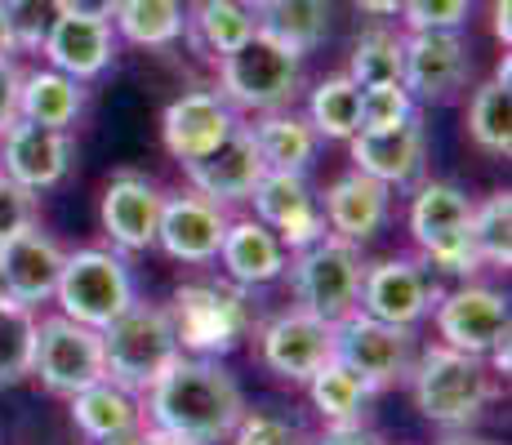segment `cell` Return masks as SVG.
<instances>
[{
    "label": "cell",
    "mask_w": 512,
    "mask_h": 445,
    "mask_svg": "<svg viewBox=\"0 0 512 445\" xmlns=\"http://www.w3.org/2000/svg\"><path fill=\"white\" fill-rule=\"evenodd\" d=\"M441 445H495V441H481V437H450V441H441Z\"/></svg>",
    "instance_id": "50"
},
{
    "label": "cell",
    "mask_w": 512,
    "mask_h": 445,
    "mask_svg": "<svg viewBox=\"0 0 512 445\" xmlns=\"http://www.w3.org/2000/svg\"><path fill=\"white\" fill-rule=\"evenodd\" d=\"M472 0H401L406 32H459L468 23Z\"/></svg>",
    "instance_id": "40"
},
{
    "label": "cell",
    "mask_w": 512,
    "mask_h": 445,
    "mask_svg": "<svg viewBox=\"0 0 512 445\" xmlns=\"http://www.w3.org/2000/svg\"><path fill=\"white\" fill-rule=\"evenodd\" d=\"M441 348H455L486 361L508 339V299L490 285H459L437 303Z\"/></svg>",
    "instance_id": "13"
},
{
    "label": "cell",
    "mask_w": 512,
    "mask_h": 445,
    "mask_svg": "<svg viewBox=\"0 0 512 445\" xmlns=\"http://www.w3.org/2000/svg\"><path fill=\"white\" fill-rule=\"evenodd\" d=\"M121 9V0H63V14H81V18H103L112 23V14Z\"/></svg>",
    "instance_id": "45"
},
{
    "label": "cell",
    "mask_w": 512,
    "mask_h": 445,
    "mask_svg": "<svg viewBox=\"0 0 512 445\" xmlns=\"http://www.w3.org/2000/svg\"><path fill=\"white\" fill-rule=\"evenodd\" d=\"M441 303V290L415 259H383L366 263L361 276V303L357 312L374 316L383 325H401V330H415L423 316H432V308Z\"/></svg>",
    "instance_id": "12"
},
{
    "label": "cell",
    "mask_w": 512,
    "mask_h": 445,
    "mask_svg": "<svg viewBox=\"0 0 512 445\" xmlns=\"http://www.w3.org/2000/svg\"><path fill=\"white\" fill-rule=\"evenodd\" d=\"M334 361H343L352 374L370 383L374 392L410 379L415 365V334L401 325H383L374 316L357 312L343 325H334Z\"/></svg>",
    "instance_id": "10"
},
{
    "label": "cell",
    "mask_w": 512,
    "mask_h": 445,
    "mask_svg": "<svg viewBox=\"0 0 512 445\" xmlns=\"http://www.w3.org/2000/svg\"><path fill=\"white\" fill-rule=\"evenodd\" d=\"M32 334H36L32 308L14 303V308L0 312V388L32 374Z\"/></svg>",
    "instance_id": "37"
},
{
    "label": "cell",
    "mask_w": 512,
    "mask_h": 445,
    "mask_svg": "<svg viewBox=\"0 0 512 445\" xmlns=\"http://www.w3.org/2000/svg\"><path fill=\"white\" fill-rule=\"evenodd\" d=\"M5 308H14V303H9V294H5V285H0V312Z\"/></svg>",
    "instance_id": "52"
},
{
    "label": "cell",
    "mask_w": 512,
    "mask_h": 445,
    "mask_svg": "<svg viewBox=\"0 0 512 445\" xmlns=\"http://www.w3.org/2000/svg\"><path fill=\"white\" fill-rule=\"evenodd\" d=\"M512 0H495V36H499V41H512Z\"/></svg>",
    "instance_id": "47"
},
{
    "label": "cell",
    "mask_w": 512,
    "mask_h": 445,
    "mask_svg": "<svg viewBox=\"0 0 512 445\" xmlns=\"http://www.w3.org/2000/svg\"><path fill=\"white\" fill-rule=\"evenodd\" d=\"M348 76L357 89L370 85H397L401 81V36L388 32V27H370V32L357 36L348 58Z\"/></svg>",
    "instance_id": "35"
},
{
    "label": "cell",
    "mask_w": 512,
    "mask_h": 445,
    "mask_svg": "<svg viewBox=\"0 0 512 445\" xmlns=\"http://www.w3.org/2000/svg\"><path fill=\"white\" fill-rule=\"evenodd\" d=\"M139 445H192V441L174 437V432H161V428H143L139 432Z\"/></svg>",
    "instance_id": "48"
},
{
    "label": "cell",
    "mask_w": 512,
    "mask_h": 445,
    "mask_svg": "<svg viewBox=\"0 0 512 445\" xmlns=\"http://www.w3.org/2000/svg\"><path fill=\"white\" fill-rule=\"evenodd\" d=\"M219 259L236 285L254 290V285L281 281L285 267H290V250L281 245V236L272 227H263L259 219H241V223H228V232H223Z\"/></svg>",
    "instance_id": "25"
},
{
    "label": "cell",
    "mask_w": 512,
    "mask_h": 445,
    "mask_svg": "<svg viewBox=\"0 0 512 445\" xmlns=\"http://www.w3.org/2000/svg\"><path fill=\"white\" fill-rule=\"evenodd\" d=\"M232 445H308L294 423L277 419V414H241L232 428Z\"/></svg>",
    "instance_id": "42"
},
{
    "label": "cell",
    "mask_w": 512,
    "mask_h": 445,
    "mask_svg": "<svg viewBox=\"0 0 512 445\" xmlns=\"http://www.w3.org/2000/svg\"><path fill=\"white\" fill-rule=\"evenodd\" d=\"M308 125L317 130V138H334L348 143L361 130V89L348 76H326L308 98Z\"/></svg>",
    "instance_id": "32"
},
{
    "label": "cell",
    "mask_w": 512,
    "mask_h": 445,
    "mask_svg": "<svg viewBox=\"0 0 512 445\" xmlns=\"http://www.w3.org/2000/svg\"><path fill=\"white\" fill-rule=\"evenodd\" d=\"M98 334H103L107 379L139 392V397L183 356L170 308H156V303H134Z\"/></svg>",
    "instance_id": "4"
},
{
    "label": "cell",
    "mask_w": 512,
    "mask_h": 445,
    "mask_svg": "<svg viewBox=\"0 0 512 445\" xmlns=\"http://www.w3.org/2000/svg\"><path fill=\"white\" fill-rule=\"evenodd\" d=\"M0 9H5L14 49H27V54H41L45 36L63 18V0H0Z\"/></svg>",
    "instance_id": "38"
},
{
    "label": "cell",
    "mask_w": 512,
    "mask_h": 445,
    "mask_svg": "<svg viewBox=\"0 0 512 445\" xmlns=\"http://www.w3.org/2000/svg\"><path fill=\"white\" fill-rule=\"evenodd\" d=\"M183 170H187V183H192L196 196H205V201H214V205H228V201H250L259 178L268 174V165H263L250 125H236L210 156L183 165Z\"/></svg>",
    "instance_id": "21"
},
{
    "label": "cell",
    "mask_w": 512,
    "mask_h": 445,
    "mask_svg": "<svg viewBox=\"0 0 512 445\" xmlns=\"http://www.w3.org/2000/svg\"><path fill=\"white\" fill-rule=\"evenodd\" d=\"M103 445H139V432H134V437H116V441H103Z\"/></svg>",
    "instance_id": "51"
},
{
    "label": "cell",
    "mask_w": 512,
    "mask_h": 445,
    "mask_svg": "<svg viewBox=\"0 0 512 445\" xmlns=\"http://www.w3.org/2000/svg\"><path fill=\"white\" fill-rule=\"evenodd\" d=\"M303 85V54L285 49L272 36L254 32L236 54L219 58V94L223 103L241 112H285Z\"/></svg>",
    "instance_id": "3"
},
{
    "label": "cell",
    "mask_w": 512,
    "mask_h": 445,
    "mask_svg": "<svg viewBox=\"0 0 512 445\" xmlns=\"http://www.w3.org/2000/svg\"><path fill=\"white\" fill-rule=\"evenodd\" d=\"M361 276H366L361 245L339 241V236H330V232L321 236V241H312L308 250H299L290 263L299 312L317 316V321H326V325H343L348 316H357Z\"/></svg>",
    "instance_id": "5"
},
{
    "label": "cell",
    "mask_w": 512,
    "mask_h": 445,
    "mask_svg": "<svg viewBox=\"0 0 512 445\" xmlns=\"http://www.w3.org/2000/svg\"><path fill=\"white\" fill-rule=\"evenodd\" d=\"M259 356L272 374L290 383H308L317 370L334 361V325L317 321L308 312H281L263 325L259 334Z\"/></svg>",
    "instance_id": "15"
},
{
    "label": "cell",
    "mask_w": 512,
    "mask_h": 445,
    "mask_svg": "<svg viewBox=\"0 0 512 445\" xmlns=\"http://www.w3.org/2000/svg\"><path fill=\"white\" fill-rule=\"evenodd\" d=\"M410 392H415V405L428 423L468 428L499 401V374L481 356L437 343L410 365Z\"/></svg>",
    "instance_id": "2"
},
{
    "label": "cell",
    "mask_w": 512,
    "mask_h": 445,
    "mask_svg": "<svg viewBox=\"0 0 512 445\" xmlns=\"http://www.w3.org/2000/svg\"><path fill=\"white\" fill-rule=\"evenodd\" d=\"M14 54V36H9V23H5V9H0V58Z\"/></svg>",
    "instance_id": "49"
},
{
    "label": "cell",
    "mask_w": 512,
    "mask_h": 445,
    "mask_svg": "<svg viewBox=\"0 0 512 445\" xmlns=\"http://www.w3.org/2000/svg\"><path fill=\"white\" fill-rule=\"evenodd\" d=\"M85 112V85L72 76L54 72V67H36L23 72V89H18V121L45 125V130H67L81 121Z\"/></svg>",
    "instance_id": "27"
},
{
    "label": "cell",
    "mask_w": 512,
    "mask_h": 445,
    "mask_svg": "<svg viewBox=\"0 0 512 445\" xmlns=\"http://www.w3.org/2000/svg\"><path fill=\"white\" fill-rule=\"evenodd\" d=\"M254 143H259V156L268 170H285V174H303L312 161H317L321 138L308 125V116H299L294 107L285 112H268L250 125Z\"/></svg>",
    "instance_id": "29"
},
{
    "label": "cell",
    "mask_w": 512,
    "mask_h": 445,
    "mask_svg": "<svg viewBox=\"0 0 512 445\" xmlns=\"http://www.w3.org/2000/svg\"><path fill=\"white\" fill-rule=\"evenodd\" d=\"M41 223V210H36V192H27V187L9 183L5 174H0V245L9 241V236L27 232V227Z\"/></svg>",
    "instance_id": "41"
},
{
    "label": "cell",
    "mask_w": 512,
    "mask_h": 445,
    "mask_svg": "<svg viewBox=\"0 0 512 445\" xmlns=\"http://www.w3.org/2000/svg\"><path fill=\"white\" fill-rule=\"evenodd\" d=\"M223 232H228V214L223 205L205 201L196 192L165 196L161 227H156V245L179 263H214L219 259Z\"/></svg>",
    "instance_id": "22"
},
{
    "label": "cell",
    "mask_w": 512,
    "mask_h": 445,
    "mask_svg": "<svg viewBox=\"0 0 512 445\" xmlns=\"http://www.w3.org/2000/svg\"><path fill=\"white\" fill-rule=\"evenodd\" d=\"M406 116H415V98L406 94L401 81L361 89V130H388V125H401Z\"/></svg>",
    "instance_id": "39"
},
{
    "label": "cell",
    "mask_w": 512,
    "mask_h": 445,
    "mask_svg": "<svg viewBox=\"0 0 512 445\" xmlns=\"http://www.w3.org/2000/svg\"><path fill=\"white\" fill-rule=\"evenodd\" d=\"M32 374L54 392V397H76V392L94 388L98 379H107L103 334L90 330V325H81V321H72V316H63V312L36 321Z\"/></svg>",
    "instance_id": "9"
},
{
    "label": "cell",
    "mask_w": 512,
    "mask_h": 445,
    "mask_svg": "<svg viewBox=\"0 0 512 445\" xmlns=\"http://www.w3.org/2000/svg\"><path fill=\"white\" fill-rule=\"evenodd\" d=\"M330 0H263L254 5V27L294 54H312L330 36Z\"/></svg>",
    "instance_id": "28"
},
{
    "label": "cell",
    "mask_w": 512,
    "mask_h": 445,
    "mask_svg": "<svg viewBox=\"0 0 512 445\" xmlns=\"http://www.w3.org/2000/svg\"><path fill=\"white\" fill-rule=\"evenodd\" d=\"M67 401H72V423L94 445L116 441V437H134V432L147 428L143 397L130 388H121V383H112V379H98L94 388L76 392V397H67Z\"/></svg>",
    "instance_id": "26"
},
{
    "label": "cell",
    "mask_w": 512,
    "mask_h": 445,
    "mask_svg": "<svg viewBox=\"0 0 512 445\" xmlns=\"http://www.w3.org/2000/svg\"><path fill=\"white\" fill-rule=\"evenodd\" d=\"M357 9L361 14H370V18H397L401 0H357Z\"/></svg>",
    "instance_id": "46"
},
{
    "label": "cell",
    "mask_w": 512,
    "mask_h": 445,
    "mask_svg": "<svg viewBox=\"0 0 512 445\" xmlns=\"http://www.w3.org/2000/svg\"><path fill=\"white\" fill-rule=\"evenodd\" d=\"M54 299L63 308V316L90 325V330H107L125 308L139 303V294H134V276L121 254L76 250L63 259V276H58Z\"/></svg>",
    "instance_id": "7"
},
{
    "label": "cell",
    "mask_w": 512,
    "mask_h": 445,
    "mask_svg": "<svg viewBox=\"0 0 512 445\" xmlns=\"http://www.w3.org/2000/svg\"><path fill=\"white\" fill-rule=\"evenodd\" d=\"M472 250L481 267L512 263V192H490L481 205H472Z\"/></svg>",
    "instance_id": "36"
},
{
    "label": "cell",
    "mask_w": 512,
    "mask_h": 445,
    "mask_svg": "<svg viewBox=\"0 0 512 445\" xmlns=\"http://www.w3.org/2000/svg\"><path fill=\"white\" fill-rule=\"evenodd\" d=\"M472 76V54L459 32L401 36V85L415 103H446Z\"/></svg>",
    "instance_id": "11"
},
{
    "label": "cell",
    "mask_w": 512,
    "mask_h": 445,
    "mask_svg": "<svg viewBox=\"0 0 512 445\" xmlns=\"http://www.w3.org/2000/svg\"><path fill=\"white\" fill-rule=\"evenodd\" d=\"M170 321L179 334V352L192 356H214L232 352L236 343L250 334L254 316L241 290L232 285H214V281H196V285H179L170 303Z\"/></svg>",
    "instance_id": "6"
},
{
    "label": "cell",
    "mask_w": 512,
    "mask_h": 445,
    "mask_svg": "<svg viewBox=\"0 0 512 445\" xmlns=\"http://www.w3.org/2000/svg\"><path fill=\"white\" fill-rule=\"evenodd\" d=\"M254 214L263 227L281 236V245L290 254L308 250L312 241L326 236V219H321V201L312 196L308 178L303 174H285V170H268L259 178V187L250 192Z\"/></svg>",
    "instance_id": "16"
},
{
    "label": "cell",
    "mask_w": 512,
    "mask_h": 445,
    "mask_svg": "<svg viewBox=\"0 0 512 445\" xmlns=\"http://www.w3.org/2000/svg\"><path fill=\"white\" fill-rule=\"evenodd\" d=\"M388 210H392V187L374 183L361 170H348L343 178H334L326 187V201H321V219H326L330 236L352 241V245L370 241L388 223Z\"/></svg>",
    "instance_id": "24"
},
{
    "label": "cell",
    "mask_w": 512,
    "mask_h": 445,
    "mask_svg": "<svg viewBox=\"0 0 512 445\" xmlns=\"http://www.w3.org/2000/svg\"><path fill=\"white\" fill-rule=\"evenodd\" d=\"M468 134L481 152L508 156L512 152V89L508 81H486L477 85L468 103Z\"/></svg>",
    "instance_id": "33"
},
{
    "label": "cell",
    "mask_w": 512,
    "mask_h": 445,
    "mask_svg": "<svg viewBox=\"0 0 512 445\" xmlns=\"http://www.w3.org/2000/svg\"><path fill=\"white\" fill-rule=\"evenodd\" d=\"M76 161V143L67 130H45L32 121H14L0 134V174L27 192H49L67 178Z\"/></svg>",
    "instance_id": "14"
},
{
    "label": "cell",
    "mask_w": 512,
    "mask_h": 445,
    "mask_svg": "<svg viewBox=\"0 0 512 445\" xmlns=\"http://www.w3.org/2000/svg\"><path fill=\"white\" fill-rule=\"evenodd\" d=\"M63 259H67L63 245L49 232H41V223L9 236V241L0 245V285H5L9 303L36 308V303L54 299L58 276H63Z\"/></svg>",
    "instance_id": "19"
},
{
    "label": "cell",
    "mask_w": 512,
    "mask_h": 445,
    "mask_svg": "<svg viewBox=\"0 0 512 445\" xmlns=\"http://www.w3.org/2000/svg\"><path fill=\"white\" fill-rule=\"evenodd\" d=\"M352 161L361 174H370L383 187H410L428 165V130H423L419 112L406 116L401 125L388 130H361L348 138Z\"/></svg>",
    "instance_id": "20"
},
{
    "label": "cell",
    "mask_w": 512,
    "mask_h": 445,
    "mask_svg": "<svg viewBox=\"0 0 512 445\" xmlns=\"http://www.w3.org/2000/svg\"><path fill=\"white\" fill-rule=\"evenodd\" d=\"M116 27L103 23V18H81V14H63L54 23V32L45 36L41 54L45 63L54 67V72L72 76V81H94V76H103L107 67L116 63Z\"/></svg>",
    "instance_id": "23"
},
{
    "label": "cell",
    "mask_w": 512,
    "mask_h": 445,
    "mask_svg": "<svg viewBox=\"0 0 512 445\" xmlns=\"http://www.w3.org/2000/svg\"><path fill=\"white\" fill-rule=\"evenodd\" d=\"M241 5H250V9H254V5H263V0H241Z\"/></svg>",
    "instance_id": "53"
},
{
    "label": "cell",
    "mask_w": 512,
    "mask_h": 445,
    "mask_svg": "<svg viewBox=\"0 0 512 445\" xmlns=\"http://www.w3.org/2000/svg\"><path fill=\"white\" fill-rule=\"evenodd\" d=\"M161 210H165V192L156 187V178H147L139 170H121L112 183L103 187L98 219H103L112 245L139 254V250H152V245H156Z\"/></svg>",
    "instance_id": "18"
},
{
    "label": "cell",
    "mask_w": 512,
    "mask_h": 445,
    "mask_svg": "<svg viewBox=\"0 0 512 445\" xmlns=\"http://www.w3.org/2000/svg\"><path fill=\"white\" fill-rule=\"evenodd\" d=\"M112 27L116 41H130L139 49H170L183 41L187 5L183 0H121Z\"/></svg>",
    "instance_id": "31"
},
{
    "label": "cell",
    "mask_w": 512,
    "mask_h": 445,
    "mask_svg": "<svg viewBox=\"0 0 512 445\" xmlns=\"http://www.w3.org/2000/svg\"><path fill=\"white\" fill-rule=\"evenodd\" d=\"M18 89H23V67L14 58H0V134L18 121Z\"/></svg>",
    "instance_id": "43"
},
{
    "label": "cell",
    "mask_w": 512,
    "mask_h": 445,
    "mask_svg": "<svg viewBox=\"0 0 512 445\" xmlns=\"http://www.w3.org/2000/svg\"><path fill=\"white\" fill-rule=\"evenodd\" d=\"M254 32H259L254 27V9L241 5V0H192L187 5L183 36H192V45H201L210 58L236 54Z\"/></svg>",
    "instance_id": "30"
},
{
    "label": "cell",
    "mask_w": 512,
    "mask_h": 445,
    "mask_svg": "<svg viewBox=\"0 0 512 445\" xmlns=\"http://www.w3.org/2000/svg\"><path fill=\"white\" fill-rule=\"evenodd\" d=\"M236 130V112L223 103L219 89H192L174 98L161 116V143L179 165H192L210 156Z\"/></svg>",
    "instance_id": "17"
},
{
    "label": "cell",
    "mask_w": 512,
    "mask_h": 445,
    "mask_svg": "<svg viewBox=\"0 0 512 445\" xmlns=\"http://www.w3.org/2000/svg\"><path fill=\"white\" fill-rule=\"evenodd\" d=\"M245 414V397L219 361L179 356L152 388L143 392L147 428L174 432L192 445H219Z\"/></svg>",
    "instance_id": "1"
},
{
    "label": "cell",
    "mask_w": 512,
    "mask_h": 445,
    "mask_svg": "<svg viewBox=\"0 0 512 445\" xmlns=\"http://www.w3.org/2000/svg\"><path fill=\"white\" fill-rule=\"evenodd\" d=\"M312 388V405L321 410L326 423H357L361 419V405L374 397V388L361 374H352L343 361H330L326 370H317L308 379Z\"/></svg>",
    "instance_id": "34"
},
{
    "label": "cell",
    "mask_w": 512,
    "mask_h": 445,
    "mask_svg": "<svg viewBox=\"0 0 512 445\" xmlns=\"http://www.w3.org/2000/svg\"><path fill=\"white\" fill-rule=\"evenodd\" d=\"M410 236L423 250V259L437 263L450 276L481 272V259L472 250V201L455 183H423L410 201Z\"/></svg>",
    "instance_id": "8"
},
{
    "label": "cell",
    "mask_w": 512,
    "mask_h": 445,
    "mask_svg": "<svg viewBox=\"0 0 512 445\" xmlns=\"http://www.w3.org/2000/svg\"><path fill=\"white\" fill-rule=\"evenodd\" d=\"M312 445H383V441L370 428H361V423H330Z\"/></svg>",
    "instance_id": "44"
}]
</instances>
